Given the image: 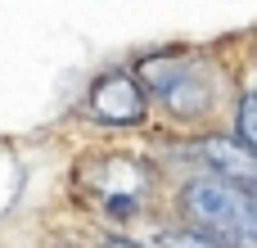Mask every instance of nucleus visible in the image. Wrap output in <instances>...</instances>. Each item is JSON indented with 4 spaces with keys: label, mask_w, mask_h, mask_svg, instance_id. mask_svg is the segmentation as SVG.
<instances>
[{
    "label": "nucleus",
    "mask_w": 257,
    "mask_h": 248,
    "mask_svg": "<svg viewBox=\"0 0 257 248\" xmlns=\"http://www.w3.org/2000/svg\"><path fill=\"white\" fill-rule=\"evenodd\" d=\"M154 244H158V248H217L212 239H203V235L190 230V226H185V230H158Z\"/></svg>",
    "instance_id": "nucleus-6"
},
{
    "label": "nucleus",
    "mask_w": 257,
    "mask_h": 248,
    "mask_svg": "<svg viewBox=\"0 0 257 248\" xmlns=\"http://www.w3.org/2000/svg\"><path fill=\"white\" fill-rule=\"evenodd\" d=\"M235 140L257 154V90H244L235 104Z\"/></svg>",
    "instance_id": "nucleus-5"
},
{
    "label": "nucleus",
    "mask_w": 257,
    "mask_h": 248,
    "mask_svg": "<svg viewBox=\"0 0 257 248\" xmlns=\"http://www.w3.org/2000/svg\"><path fill=\"white\" fill-rule=\"evenodd\" d=\"M199 158H203V167H212L208 176L230 181V185H239L244 194L257 199V154L244 149L235 136H208V140H199Z\"/></svg>",
    "instance_id": "nucleus-4"
},
{
    "label": "nucleus",
    "mask_w": 257,
    "mask_h": 248,
    "mask_svg": "<svg viewBox=\"0 0 257 248\" xmlns=\"http://www.w3.org/2000/svg\"><path fill=\"white\" fill-rule=\"evenodd\" d=\"M149 113V95L131 72H108L90 86V117L104 127H136Z\"/></svg>",
    "instance_id": "nucleus-3"
},
{
    "label": "nucleus",
    "mask_w": 257,
    "mask_h": 248,
    "mask_svg": "<svg viewBox=\"0 0 257 248\" xmlns=\"http://www.w3.org/2000/svg\"><path fill=\"white\" fill-rule=\"evenodd\" d=\"M140 77H145L149 95L181 122L203 117L212 108V99H217V81H212L203 59H167V54H158V59L140 63Z\"/></svg>",
    "instance_id": "nucleus-2"
},
{
    "label": "nucleus",
    "mask_w": 257,
    "mask_h": 248,
    "mask_svg": "<svg viewBox=\"0 0 257 248\" xmlns=\"http://www.w3.org/2000/svg\"><path fill=\"white\" fill-rule=\"evenodd\" d=\"M181 217H190V230L217 248H257V199L230 181L217 176H190L176 194Z\"/></svg>",
    "instance_id": "nucleus-1"
},
{
    "label": "nucleus",
    "mask_w": 257,
    "mask_h": 248,
    "mask_svg": "<svg viewBox=\"0 0 257 248\" xmlns=\"http://www.w3.org/2000/svg\"><path fill=\"white\" fill-rule=\"evenodd\" d=\"M104 248H145V244H136V239H122V235H113V239H104Z\"/></svg>",
    "instance_id": "nucleus-7"
}]
</instances>
